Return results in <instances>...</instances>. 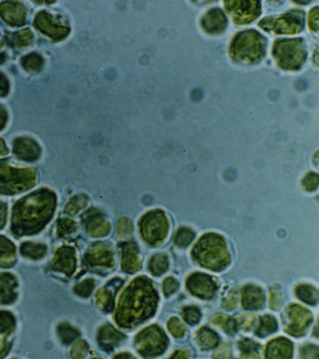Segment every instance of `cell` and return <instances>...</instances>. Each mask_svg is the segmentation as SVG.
<instances>
[{"mask_svg":"<svg viewBox=\"0 0 319 359\" xmlns=\"http://www.w3.org/2000/svg\"><path fill=\"white\" fill-rule=\"evenodd\" d=\"M272 56L283 71H299L308 56L306 42L301 37L278 39L273 43Z\"/></svg>","mask_w":319,"mask_h":359,"instance_id":"cell-4","label":"cell"},{"mask_svg":"<svg viewBox=\"0 0 319 359\" xmlns=\"http://www.w3.org/2000/svg\"><path fill=\"white\" fill-rule=\"evenodd\" d=\"M200 25L205 33L209 35H218L226 30L228 19L222 10L212 8L208 10L201 19Z\"/></svg>","mask_w":319,"mask_h":359,"instance_id":"cell-10","label":"cell"},{"mask_svg":"<svg viewBox=\"0 0 319 359\" xmlns=\"http://www.w3.org/2000/svg\"><path fill=\"white\" fill-rule=\"evenodd\" d=\"M149 270L155 276H160L166 271L168 267V258L163 253H158L151 258L149 262Z\"/></svg>","mask_w":319,"mask_h":359,"instance_id":"cell-20","label":"cell"},{"mask_svg":"<svg viewBox=\"0 0 319 359\" xmlns=\"http://www.w3.org/2000/svg\"><path fill=\"white\" fill-rule=\"evenodd\" d=\"M77 225L74 222L71 220H62L59 225V234L61 237H65L69 235L76 230Z\"/></svg>","mask_w":319,"mask_h":359,"instance_id":"cell-32","label":"cell"},{"mask_svg":"<svg viewBox=\"0 0 319 359\" xmlns=\"http://www.w3.org/2000/svg\"><path fill=\"white\" fill-rule=\"evenodd\" d=\"M85 230L92 237H103L111 230L108 219L96 209L89 210L83 217Z\"/></svg>","mask_w":319,"mask_h":359,"instance_id":"cell-9","label":"cell"},{"mask_svg":"<svg viewBox=\"0 0 319 359\" xmlns=\"http://www.w3.org/2000/svg\"><path fill=\"white\" fill-rule=\"evenodd\" d=\"M230 352H231V348L228 346H222L218 348V351L216 353H215V357H220V358H226L230 355Z\"/></svg>","mask_w":319,"mask_h":359,"instance_id":"cell-42","label":"cell"},{"mask_svg":"<svg viewBox=\"0 0 319 359\" xmlns=\"http://www.w3.org/2000/svg\"><path fill=\"white\" fill-rule=\"evenodd\" d=\"M277 328L275 319L270 315H265L261 318L260 324L257 330V336L263 337L272 334Z\"/></svg>","mask_w":319,"mask_h":359,"instance_id":"cell-23","label":"cell"},{"mask_svg":"<svg viewBox=\"0 0 319 359\" xmlns=\"http://www.w3.org/2000/svg\"><path fill=\"white\" fill-rule=\"evenodd\" d=\"M115 230L118 237H120L121 239L131 238L134 231L132 222L126 217L119 219L116 224Z\"/></svg>","mask_w":319,"mask_h":359,"instance_id":"cell-24","label":"cell"},{"mask_svg":"<svg viewBox=\"0 0 319 359\" xmlns=\"http://www.w3.org/2000/svg\"><path fill=\"white\" fill-rule=\"evenodd\" d=\"M218 336L211 330L204 328L198 332V343L205 348H211L216 346Z\"/></svg>","mask_w":319,"mask_h":359,"instance_id":"cell-22","label":"cell"},{"mask_svg":"<svg viewBox=\"0 0 319 359\" xmlns=\"http://www.w3.org/2000/svg\"><path fill=\"white\" fill-rule=\"evenodd\" d=\"M195 234L190 229L187 227H182L180 230L177 231L175 234V244L177 247L184 248L188 246L193 240Z\"/></svg>","mask_w":319,"mask_h":359,"instance_id":"cell-25","label":"cell"},{"mask_svg":"<svg viewBox=\"0 0 319 359\" xmlns=\"http://www.w3.org/2000/svg\"><path fill=\"white\" fill-rule=\"evenodd\" d=\"M59 334L61 338L64 342H70L73 338H76L79 335V333L76 331V329L72 328V326L63 325L60 326Z\"/></svg>","mask_w":319,"mask_h":359,"instance_id":"cell-33","label":"cell"},{"mask_svg":"<svg viewBox=\"0 0 319 359\" xmlns=\"http://www.w3.org/2000/svg\"><path fill=\"white\" fill-rule=\"evenodd\" d=\"M41 18L42 27L53 39L60 40L66 37L69 34L68 27H63L60 23H55L52 17L49 14H44Z\"/></svg>","mask_w":319,"mask_h":359,"instance_id":"cell-17","label":"cell"},{"mask_svg":"<svg viewBox=\"0 0 319 359\" xmlns=\"http://www.w3.org/2000/svg\"><path fill=\"white\" fill-rule=\"evenodd\" d=\"M267 39L255 30L238 32L232 38L228 54L232 61L239 64H257L265 58Z\"/></svg>","mask_w":319,"mask_h":359,"instance_id":"cell-1","label":"cell"},{"mask_svg":"<svg viewBox=\"0 0 319 359\" xmlns=\"http://www.w3.org/2000/svg\"><path fill=\"white\" fill-rule=\"evenodd\" d=\"M307 23L311 32H318V7H315L308 12Z\"/></svg>","mask_w":319,"mask_h":359,"instance_id":"cell-31","label":"cell"},{"mask_svg":"<svg viewBox=\"0 0 319 359\" xmlns=\"http://www.w3.org/2000/svg\"><path fill=\"white\" fill-rule=\"evenodd\" d=\"M255 317L253 314L244 313L238 315L237 324L240 325L244 329H249L251 328L255 321Z\"/></svg>","mask_w":319,"mask_h":359,"instance_id":"cell-34","label":"cell"},{"mask_svg":"<svg viewBox=\"0 0 319 359\" xmlns=\"http://www.w3.org/2000/svg\"><path fill=\"white\" fill-rule=\"evenodd\" d=\"M121 249L123 270L130 273L137 271L141 266V255L137 245L134 243H124L121 244Z\"/></svg>","mask_w":319,"mask_h":359,"instance_id":"cell-14","label":"cell"},{"mask_svg":"<svg viewBox=\"0 0 319 359\" xmlns=\"http://www.w3.org/2000/svg\"><path fill=\"white\" fill-rule=\"evenodd\" d=\"M282 302V296L279 291L276 290H272L270 292V297H269V306L271 308L277 309L281 305Z\"/></svg>","mask_w":319,"mask_h":359,"instance_id":"cell-37","label":"cell"},{"mask_svg":"<svg viewBox=\"0 0 319 359\" xmlns=\"http://www.w3.org/2000/svg\"><path fill=\"white\" fill-rule=\"evenodd\" d=\"M267 350L268 358H290L292 353V346L288 340L281 338L269 343Z\"/></svg>","mask_w":319,"mask_h":359,"instance_id":"cell-18","label":"cell"},{"mask_svg":"<svg viewBox=\"0 0 319 359\" xmlns=\"http://www.w3.org/2000/svg\"><path fill=\"white\" fill-rule=\"evenodd\" d=\"M94 287H95V280L89 278L83 281V283H80L76 287L75 291L80 296L88 297L93 291Z\"/></svg>","mask_w":319,"mask_h":359,"instance_id":"cell-30","label":"cell"},{"mask_svg":"<svg viewBox=\"0 0 319 359\" xmlns=\"http://www.w3.org/2000/svg\"><path fill=\"white\" fill-rule=\"evenodd\" d=\"M163 292L166 296L172 295L174 292L176 291L178 288V282L175 278H168L164 280L163 283Z\"/></svg>","mask_w":319,"mask_h":359,"instance_id":"cell-35","label":"cell"},{"mask_svg":"<svg viewBox=\"0 0 319 359\" xmlns=\"http://www.w3.org/2000/svg\"><path fill=\"white\" fill-rule=\"evenodd\" d=\"M99 335H100L99 340L100 341V343L107 349H110L114 346H117L118 343H120L124 338V336L118 332L112 326H104L102 328Z\"/></svg>","mask_w":319,"mask_h":359,"instance_id":"cell-19","label":"cell"},{"mask_svg":"<svg viewBox=\"0 0 319 359\" xmlns=\"http://www.w3.org/2000/svg\"><path fill=\"white\" fill-rule=\"evenodd\" d=\"M187 357H188V354H187L185 351H180L175 353V354H174L173 356H172V358H187Z\"/></svg>","mask_w":319,"mask_h":359,"instance_id":"cell-43","label":"cell"},{"mask_svg":"<svg viewBox=\"0 0 319 359\" xmlns=\"http://www.w3.org/2000/svg\"><path fill=\"white\" fill-rule=\"evenodd\" d=\"M54 266L56 268L65 271L69 274L75 270L76 257L75 251L70 248H63L56 253L54 260Z\"/></svg>","mask_w":319,"mask_h":359,"instance_id":"cell-15","label":"cell"},{"mask_svg":"<svg viewBox=\"0 0 319 359\" xmlns=\"http://www.w3.org/2000/svg\"><path fill=\"white\" fill-rule=\"evenodd\" d=\"M168 329L175 337H181L185 332V326L176 317H172L169 320Z\"/></svg>","mask_w":319,"mask_h":359,"instance_id":"cell-29","label":"cell"},{"mask_svg":"<svg viewBox=\"0 0 319 359\" xmlns=\"http://www.w3.org/2000/svg\"><path fill=\"white\" fill-rule=\"evenodd\" d=\"M168 231L169 221L162 210L148 212L140 220V234L148 245L155 247L162 244L166 239Z\"/></svg>","mask_w":319,"mask_h":359,"instance_id":"cell-6","label":"cell"},{"mask_svg":"<svg viewBox=\"0 0 319 359\" xmlns=\"http://www.w3.org/2000/svg\"><path fill=\"white\" fill-rule=\"evenodd\" d=\"M263 302V292L259 287L248 285L243 289V304L245 308H260Z\"/></svg>","mask_w":319,"mask_h":359,"instance_id":"cell-16","label":"cell"},{"mask_svg":"<svg viewBox=\"0 0 319 359\" xmlns=\"http://www.w3.org/2000/svg\"><path fill=\"white\" fill-rule=\"evenodd\" d=\"M183 317L185 318L186 322L194 325L199 322L201 314L199 309L197 307L189 306V307H186L183 309Z\"/></svg>","mask_w":319,"mask_h":359,"instance_id":"cell-28","label":"cell"},{"mask_svg":"<svg viewBox=\"0 0 319 359\" xmlns=\"http://www.w3.org/2000/svg\"><path fill=\"white\" fill-rule=\"evenodd\" d=\"M237 294L234 291L230 292L226 295L225 298H223L222 302V305L223 308L227 309V310L230 311L232 309H234L235 305L237 303Z\"/></svg>","mask_w":319,"mask_h":359,"instance_id":"cell-36","label":"cell"},{"mask_svg":"<svg viewBox=\"0 0 319 359\" xmlns=\"http://www.w3.org/2000/svg\"><path fill=\"white\" fill-rule=\"evenodd\" d=\"M258 26L267 33L294 35L304 29L305 13L302 10L293 9L281 15L266 17L259 22Z\"/></svg>","mask_w":319,"mask_h":359,"instance_id":"cell-5","label":"cell"},{"mask_svg":"<svg viewBox=\"0 0 319 359\" xmlns=\"http://www.w3.org/2000/svg\"><path fill=\"white\" fill-rule=\"evenodd\" d=\"M238 324H237V322L234 319H233V318H228L226 324H225L224 326H223V329H224L226 334L233 335L236 332L237 329H238Z\"/></svg>","mask_w":319,"mask_h":359,"instance_id":"cell-39","label":"cell"},{"mask_svg":"<svg viewBox=\"0 0 319 359\" xmlns=\"http://www.w3.org/2000/svg\"><path fill=\"white\" fill-rule=\"evenodd\" d=\"M287 317L289 319L288 332L293 336L304 334L312 319L311 314L307 309L297 305L289 307Z\"/></svg>","mask_w":319,"mask_h":359,"instance_id":"cell-11","label":"cell"},{"mask_svg":"<svg viewBox=\"0 0 319 359\" xmlns=\"http://www.w3.org/2000/svg\"><path fill=\"white\" fill-rule=\"evenodd\" d=\"M257 343L249 339H243L240 341L239 343V347L241 351L245 352H250L256 349Z\"/></svg>","mask_w":319,"mask_h":359,"instance_id":"cell-40","label":"cell"},{"mask_svg":"<svg viewBox=\"0 0 319 359\" xmlns=\"http://www.w3.org/2000/svg\"><path fill=\"white\" fill-rule=\"evenodd\" d=\"M166 336L160 329L151 326L141 332L137 338V346L141 354L155 355L160 354L166 347Z\"/></svg>","mask_w":319,"mask_h":359,"instance_id":"cell-8","label":"cell"},{"mask_svg":"<svg viewBox=\"0 0 319 359\" xmlns=\"http://www.w3.org/2000/svg\"><path fill=\"white\" fill-rule=\"evenodd\" d=\"M155 295L154 289L153 290L148 280L142 278L136 280L132 286L129 287L126 293L124 292L120 306L121 309L126 308V310L121 312H126L131 308V322L143 321L153 312L157 299Z\"/></svg>","mask_w":319,"mask_h":359,"instance_id":"cell-3","label":"cell"},{"mask_svg":"<svg viewBox=\"0 0 319 359\" xmlns=\"http://www.w3.org/2000/svg\"><path fill=\"white\" fill-rule=\"evenodd\" d=\"M296 292L298 298L306 303L313 305L318 302V292L311 285H300L296 288Z\"/></svg>","mask_w":319,"mask_h":359,"instance_id":"cell-21","label":"cell"},{"mask_svg":"<svg viewBox=\"0 0 319 359\" xmlns=\"http://www.w3.org/2000/svg\"><path fill=\"white\" fill-rule=\"evenodd\" d=\"M87 261L93 266L111 267L114 264V252L112 248L105 243L93 244L85 255Z\"/></svg>","mask_w":319,"mask_h":359,"instance_id":"cell-12","label":"cell"},{"mask_svg":"<svg viewBox=\"0 0 319 359\" xmlns=\"http://www.w3.org/2000/svg\"><path fill=\"white\" fill-rule=\"evenodd\" d=\"M76 344V346L73 347V356L77 357V358H83L86 355L87 351H88V346L85 342H78Z\"/></svg>","mask_w":319,"mask_h":359,"instance_id":"cell-38","label":"cell"},{"mask_svg":"<svg viewBox=\"0 0 319 359\" xmlns=\"http://www.w3.org/2000/svg\"><path fill=\"white\" fill-rule=\"evenodd\" d=\"M313 61L315 63V66H318V51L315 50L313 55Z\"/></svg>","mask_w":319,"mask_h":359,"instance_id":"cell-44","label":"cell"},{"mask_svg":"<svg viewBox=\"0 0 319 359\" xmlns=\"http://www.w3.org/2000/svg\"><path fill=\"white\" fill-rule=\"evenodd\" d=\"M301 185L305 191L313 192L318 186V175L315 172H309L307 173L301 181Z\"/></svg>","mask_w":319,"mask_h":359,"instance_id":"cell-27","label":"cell"},{"mask_svg":"<svg viewBox=\"0 0 319 359\" xmlns=\"http://www.w3.org/2000/svg\"><path fill=\"white\" fill-rule=\"evenodd\" d=\"M192 254V257L201 266L213 270L226 267L231 259L226 241L221 235L215 233L203 235L194 245Z\"/></svg>","mask_w":319,"mask_h":359,"instance_id":"cell-2","label":"cell"},{"mask_svg":"<svg viewBox=\"0 0 319 359\" xmlns=\"http://www.w3.org/2000/svg\"><path fill=\"white\" fill-rule=\"evenodd\" d=\"M227 319H228V318H227L226 316L224 315V314L218 313L215 314L212 319H211V321H212V323L214 325L223 328L225 324H226Z\"/></svg>","mask_w":319,"mask_h":359,"instance_id":"cell-41","label":"cell"},{"mask_svg":"<svg viewBox=\"0 0 319 359\" xmlns=\"http://www.w3.org/2000/svg\"><path fill=\"white\" fill-rule=\"evenodd\" d=\"M187 285L192 295L203 299L211 298L216 288L210 277L202 273L192 275L189 278Z\"/></svg>","mask_w":319,"mask_h":359,"instance_id":"cell-13","label":"cell"},{"mask_svg":"<svg viewBox=\"0 0 319 359\" xmlns=\"http://www.w3.org/2000/svg\"><path fill=\"white\" fill-rule=\"evenodd\" d=\"M88 203V197L85 195H78L73 197L66 207V211L70 215H76L80 210L84 209Z\"/></svg>","mask_w":319,"mask_h":359,"instance_id":"cell-26","label":"cell"},{"mask_svg":"<svg viewBox=\"0 0 319 359\" xmlns=\"http://www.w3.org/2000/svg\"><path fill=\"white\" fill-rule=\"evenodd\" d=\"M224 8L236 25H245L256 20L262 14L260 1H224Z\"/></svg>","mask_w":319,"mask_h":359,"instance_id":"cell-7","label":"cell"}]
</instances>
